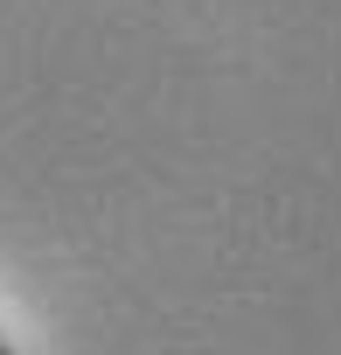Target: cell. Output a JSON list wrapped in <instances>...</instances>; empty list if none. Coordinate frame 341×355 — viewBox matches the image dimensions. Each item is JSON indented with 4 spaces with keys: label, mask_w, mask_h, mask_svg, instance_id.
Listing matches in <instances>:
<instances>
[{
    "label": "cell",
    "mask_w": 341,
    "mask_h": 355,
    "mask_svg": "<svg viewBox=\"0 0 341 355\" xmlns=\"http://www.w3.org/2000/svg\"><path fill=\"white\" fill-rule=\"evenodd\" d=\"M0 355H15V348H8V341H0Z\"/></svg>",
    "instance_id": "cell-1"
}]
</instances>
